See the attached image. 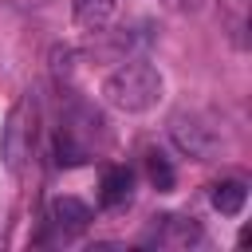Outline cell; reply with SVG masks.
Here are the masks:
<instances>
[{
  "label": "cell",
  "mask_w": 252,
  "mask_h": 252,
  "mask_svg": "<svg viewBox=\"0 0 252 252\" xmlns=\"http://www.w3.org/2000/svg\"><path fill=\"white\" fill-rule=\"evenodd\" d=\"M102 98L114 110H122V114H146L161 98V75H158L154 63L134 59V63H126V67H118V71L106 75Z\"/></svg>",
  "instance_id": "cell-1"
},
{
  "label": "cell",
  "mask_w": 252,
  "mask_h": 252,
  "mask_svg": "<svg viewBox=\"0 0 252 252\" xmlns=\"http://www.w3.org/2000/svg\"><path fill=\"white\" fill-rule=\"evenodd\" d=\"M32 122H35V106H32V98H20V102L8 110L4 138H0L4 165H8L12 173L24 169V158H28V146H32Z\"/></svg>",
  "instance_id": "cell-2"
},
{
  "label": "cell",
  "mask_w": 252,
  "mask_h": 252,
  "mask_svg": "<svg viewBox=\"0 0 252 252\" xmlns=\"http://www.w3.org/2000/svg\"><path fill=\"white\" fill-rule=\"evenodd\" d=\"M169 134H173L177 150H185L189 158H209V154L220 146V138H217L209 126H201V122H193V118H185V114H177V118H173Z\"/></svg>",
  "instance_id": "cell-3"
},
{
  "label": "cell",
  "mask_w": 252,
  "mask_h": 252,
  "mask_svg": "<svg viewBox=\"0 0 252 252\" xmlns=\"http://www.w3.org/2000/svg\"><path fill=\"white\" fill-rule=\"evenodd\" d=\"M51 220H55L59 228L79 232V228H87V220H91V205L79 201V197H55V201H51Z\"/></svg>",
  "instance_id": "cell-4"
},
{
  "label": "cell",
  "mask_w": 252,
  "mask_h": 252,
  "mask_svg": "<svg viewBox=\"0 0 252 252\" xmlns=\"http://www.w3.org/2000/svg\"><path fill=\"white\" fill-rule=\"evenodd\" d=\"M102 193H98V201L102 205H122L126 197H130V189H134V173L126 169V165H110L106 173H102V185H98Z\"/></svg>",
  "instance_id": "cell-5"
},
{
  "label": "cell",
  "mask_w": 252,
  "mask_h": 252,
  "mask_svg": "<svg viewBox=\"0 0 252 252\" xmlns=\"http://www.w3.org/2000/svg\"><path fill=\"white\" fill-rule=\"evenodd\" d=\"M244 201H248V185L244 181H220L213 189V209L224 213V217H236L244 209Z\"/></svg>",
  "instance_id": "cell-6"
},
{
  "label": "cell",
  "mask_w": 252,
  "mask_h": 252,
  "mask_svg": "<svg viewBox=\"0 0 252 252\" xmlns=\"http://www.w3.org/2000/svg\"><path fill=\"white\" fill-rule=\"evenodd\" d=\"M71 8H75V20L83 28H102L114 12V0H71Z\"/></svg>",
  "instance_id": "cell-7"
},
{
  "label": "cell",
  "mask_w": 252,
  "mask_h": 252,
  "mask_svg": "<svg viewBox=\"0 0 252 252\" xmlns=\"http://www.w3.org/2000/svg\"><path fill=\"white\" fill-rule=\"evenodd\" d=\"M146 169H150V181H154V189H161V193H169L173 189V165H169V158L165 154H146Z\"/></svg>",
  "instance_id": "cell-8"
},
{
  "label": "cell",
  "mask_w": 252,
  "mask_h": 252,
  "mask_svg": "<svg viewBox=\"0 0 252 252\" xmlns=\"http://www.w3.org/2000/svg\"><path fill=\"white\" fill-rule=\"evenodd\" d=\"M83 158H87V154L71 142V134H59V138H55V161H59V165H83Z\"/></svg>",
  "instance_id": "cell-9"
},
{
  "label": "cell",
  "mask_w": 252,
  "mask_h": 252,
  "mask_svg": "<svg viewBox=\"0 0 252 252\" xmlns=\"http://www.w3.org/2000/svg\"><path fill=\"white\" fill-rule=\"evenodd\" d=\"M169 12H197L201 8V0H161Z\"/></svg>",
  "instance_id": "cell-10"
}]
</instances>
